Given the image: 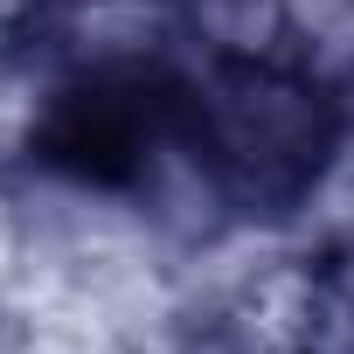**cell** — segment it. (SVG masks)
<instances>
[{
  "mask_svg": "<svg viewBox=\"0 0 354 354\" xmlns=\"http://www.w3.org/2000/svg\"><path fill=\"white\" fill-rule=\"evenodd\" d=\"M340 146L347 118L313 56L236 49L209 56L202 77H188L181 153L195 160L209 202L243 223H285L306 209Z\"/></svg>",
  "mask_w": 354,
  "mask_h": 354,
  "instance_id": "obj_1",
  "label": "cell"
},
{
  "mask_svg": "<svg viewBox=\"0 0 354 354\" xmlns=\"http://www.w3.org/2000/svg\"><path fill=\"white\" fill-rule=\"evenodd\" d=\"M188 77L160 42L125 35L104 49H77L49 84L28 153L42 174L77 188H139L167 146H181Z\"/></svg>",
  "mask_w": 354,
  "mask_h": 354,
  "instance_id": "obj_2",
  "label": "cell"
},
{
  "mask_svg": "<svg viewBox=\"0 0 354 354\" xmlns=\"http://www.w3.org/2000/svg\"><path fill=\"white\" fill-rule=\"evenodd\" d=\"M292 354H354V230L319 243V257L306 264Z\"/></svg>",
  "mask_w": 354,
  "mask_h": 354,
  "instance_id": "obj_3",
  "label": "cell"
},
{
  "mask_svg": "<svg viewBox=\"0 0 354 354\" xmlns=\"http://www.w3.org/2000/svg\"><path fill=\"white\" fill-rule=\"evenodd\" d=\"M319 77L333 84V97H340V118H347V139H354V0L326 21V42H319Z\"/></svg>",
  "mask_w": 354,
  "mask_h": 354,
  "instance_id": "obj_4",
  "label": "cell"
},
{
  "mask_svg": "<svg viewBox=\"0 0 354 354\" xmlns=\"http://www.w3.org/2000/svg\"><path fill=\"white\" fill-rule=\"evenodd\" d=\"M202 354H264V347H250V340H209Z\"/></svg>",
  "mask_w": 354,
  "mask_h": 354,
  "instance_id": "obj_5",
  "label": "cell"
}]
</instances>
